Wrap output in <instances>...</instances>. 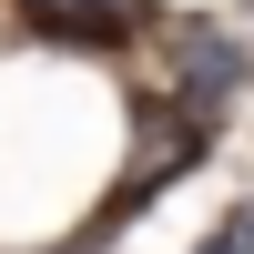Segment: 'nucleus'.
I'll return each mask as SVG.
<instances>
[{"mask_svg": "<svg viewBox=\"0 0 254 254\" xmlns=\"http://www.w3.org/2000/svg\"><path fill=\"white\" fill-rule=\"evenodd\" d=\"M20 20L51 31V41H112L142 20V0H20Z\"/></svg>", "mask_w": 254, "mask_h": 254, "instance_id": "f257e3e1", "label": "nucleus"}, {"mask_svg": "<svg viewBox=\"0 0 254 254\" xmlns=\"http://www.w3.org/2000/svg\"><path fill=\"white\" fill-rule=\"evenodd\" d=\"M234 81H244V51H234V41H203V61H193V92L214 102V92H234Z\"/></svg>", "mask_w": 254, "mask_h": 254, "instance_id": "f03ea898", "label": "nucleus"}, {"mask_svg": "<svg viewBox=\"0 0 254 254\" xmlns=\"http://www.w3.org/2000/svg\"><path fill=\"white\" fill-rule=\"evenodd\" d=\"M193 254H254V214H224V224H214Z\"/></svg>", "mask_w": 254, "mask_h": 254, "instance_id": "7ed1b4c3", "label": "nucleus"}]
</instances>
